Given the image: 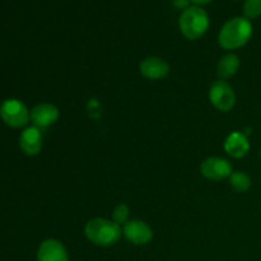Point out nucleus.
Instances as JSON below:
<instances>
[{
    "label": "nucleus",
    "instance_id": "f257e3e1",
    "mask_svg": "<svg viewBox=\"0 0 261 261\" xmlns=\"http://www.w3.org/2000/svg\"><path fill=\"white\" fill-rule=\"evenodd\" d=\"M252 24L246 17H234L227 20L219 31L218 42L224 50H236L250 41Z\"/></svg>",
    "mask_w": 261,
    "mask_h": 261
},
{
    "label": "nucleus",
    "instance_id": "f03ea898",
    "mask_svg": "<svg viewBox=\"0 0 261 261\" xmlns=\"http://www.w3.org/2000/svg\"><path fill=\"white\" fill-rule=\"evenodd\" d=\"M84 234L91 244L109 247L119 242L122 236V228L110 219L93 218L89 219L84 226Z\"/></svg>",
    "mask_w": 261,
    "mask_h": 261
},
{
    "label": "nucleus",
    "instance_id": "7ed1b4c3",
    "mask_svg": "<svg viewBox=\"0 0 261 261\" xmlns=\"http://www.w3.org/2000/svg\"><path fill=\"white\" fill-rule=\"evenodd\" d=\"M178 27L188 40H198L209 28L208 13L199 5L189 7L178 18Z\"/></svg>",
    "mask_w": 261,
    "mask_h": 261
},
{
    "label": "nucleus",
    "instance_id": "20e7f679",
    "mask_svg": "<svg viewBox=\"0 0 261 261\" xmlns=\"http://www.w3.org/2000/svg\"><path fill=\"white\" fill-rule=\"evenodd\" d=\"M0 117L10 127H23L31 120V111L22 101L17 98H8L0 105Z\"/></svg>",
    "mask_w": 261,
    "mask_h": 261
},
{
    "label": "nucleus",
    "instance_id": "39448f33",
    "mask_svg": "<svg viewBox=\"0 0 261 261\" xmlns=\"http://www.w3.org/2000/svg\"><path fill=\"white\" fill-rule=\"evenodd\" d=\"M209 101L218 111L229 112L236 105V93L226 81L218 79L211 84Z\"/></svg>",
    "mask_w": 261,
    "mask_h": 261
},
{
    "label": "nucleus",
    "instance_id": "423d86ee",
    "mask_svg": "<svg viewBox=\"0 0 261 261\" xmlns=\"http://www.w3.org/2000/svg\"><path fill=\"white\" fill-rule=\"evenodd\" d=\"M233 172L231 162L222 157H209L200 163V173L211 181H222L229 178Z\"/></svg>",
    "mask_w": 261,
    "mask_h": 261
},
{
    "label": "nucleus",
    "instance_id": "0eeeda50",
    "mask_svg": "<svg viewBox=\"0 0 261 261\" xmlns=\"http://www.w3.org/2000/svg\"><path fill=\"white\" fill-rule=\"evenodd\" d=\"M122 234L135 246H144L153 240L152 227L140 219H130L125 226H122Z\"/></svg>",
    "mask_w": 261,
    "mask_h": 261
},
{
    "label": "nucleus",
    "instance_id": "6e6552de",
    "mask_svg": "<svg viewBox=\"0 0 261 261\" xmlns=\"http://www.w3.org/2000/svg\"><path fill=\"white\" fill-rule=\"evenodd\" d=\"M60 117V111L53 103H40L31 110V121L40 130L50 127Z\"/></svg>",
    "mask_w": 261,
    "mask_h": 261
},
{
    "label": "nucleus",
    "instance_id": "1a4fd4ad",
    "mask_svg": "<svg viewBox=\"0 0 261 261\" xmlns=\"http://www.w3.org/2000/svg\"><path fill=\"white\" fill-rule=\"evenodd\" d=\"M170 64L158 56H149L139 64V71L144 78L150 81H161L170 74Z\"/></svg>",
    "mask_w": 261,
    "mask_h": 261
},
{
    "label": "nucleus",
    "instance_id": "9d476101",
    "mask_svg": "<svg viewBox=\"0 0 261 261\" xmlns=\"http://www.w3.org/2000/svg\"><path fill=\"white\" fill-rule=\"evenodd\" d=\"M37 261H69V254L63 242L47 239L38 247Z\"/></svg>",
    "mask_w": 261,
    "mask_h": 261
},
{
    "label": "nucleus",
    "instance_id": "9b49d317",
    "mask_svg": "<svg viewBox=\"0 0 261 261\" xmlns=\"http://www.w3.org/2000/svg\"><path fill=\"white\" fill-rule=\"evenodd\" d=\"M19 148L25 155L40 154L42 149V133L38 127L30 126L25 127L19 137Z\"/></svg>",
    "mask_w": 261,
    "mask_h": 261
},
{
    "label": "nucleus",
    "instance_id": "f8f14e48",
    "mask_svg": "<svg viewBox=\"0 0 261 261\" xmlns=\"http://www.w3.org/2000/svg\"><path fill=\"white\" fill-rule=\"evenodd\" d=\"M223 148L229 157L240 160L250 152V142L244 133L233 132L227 137Z\"/></svg>",
    "mask_w": 261,
    "mask_h": 261
},
{
    "label": "nucleus",
    "instance_id": "ddd939ff",
    "mask_svg": "<svg viewBox=\"0 0 261 261\" xmlns=\"http://www.w3.org/2000/svg\"><path fill=\"white\" fill-rule=\"evenodd\" d=\"M240 65H241V61L236 54H226L219 59L218 65H217V74H218L219 78L226 81V79L236 75Z\"/></svg>",
    "mask_w": 261,
    "mask_h": 261
},
{
    "label": "nucleus",
    "instance_id": "4468645a",
    "mask_svg": "<svg viewBox=\"0 0 261 261\" xmlns=\"http://www.w3.org/2000/svg\"><path fill=\"white\" fill-rule=\"evenodd\" d=\"M229 185L237 193H246L251 188V177L244 171H236L229 176Z\"/></svg>",
    "mask_w": 261,
    "mask_h": 261
},
{
    "label": "nucleus",
    "instance_id": "2eb2a0df",
    "mask_svg": "<svg viewBox=\"0 0 261 261\" xmlns=\"http://www.w3.org/2000/svg\"><path fill=\"white\" fill-rule=\"evenodd\" d=\"M130 209L126 204L120 203L115 206L114 212H112V221L117 223L119 226H125L127 222L130 221Z\"/></svg>",
    "mask_w": 261,
    "mask_h": 261
},
{
    "label": "nucleus",
    "instance_id": "dca6fc26",
    "mask_svg": "<svg viewBox=\"0 0 261 261\" xmlns=\"http://www.w3.org/2000/svg\"><path fill=\"white\" fill-rule=\"evenodd\" d=\"M244 14L247 19H254L261 15V0H245Z\"/></svg>",
    "mask_w": 261,
    "mask_h": 261
},
{
    "label": "nucleus",
    "instance_id": "f3484780",
    "mask_svg": "<svg viewBox=\"0 0 261 261\" xmlns=\"http://www.w3.org/2000/svg\"><path fill=\"white\" fill-rule=\"evenodd\" d=\"M189 4H190V0H173V5L178 9H188Z\"/></svg>",
    "mask_w": 261,
    "mask_h": 261
},
{
    "label": "nucleus",
    "instance_id": "a211bd4d",
    "mask_svg": "<svg viewBox=\"0 0 261 261\" xmlns=\"http://www.w3.org/2000/svg\"><path fill=\"white\" fill-rule=\"evenodd\" d=\"M190 2H193L194 4L196 5H203V4H208V3H211L212 0H190Z\"/></svg>",
    "mask_w": 261,
    "mask_h": 261
},
{
    "label": "nucleus",
    "instance_id": "6ab92c4d",
    "mask_svg": "<svg viewBox=\"0 0 261 261\" xmlns=\"http://www.w3.org/2000/svg\"><path fill=\"white\" fill-rule=\"evenodd\" d=\"M260 154H261V152H260Z\"/></svg>",
    "mask_w": 261,
    "mask_h": 261
}]
</instances>
